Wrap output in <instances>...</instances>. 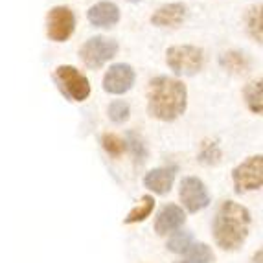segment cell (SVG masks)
I'll return each instance as SVG.
<instances>
[{
	"label": "cell",
	"instance_id": "cell-1",
	"mask_svg": "<svg viewBox=\"0 0 263 263\" xmlns=\"http://www.w3.org/2000/svg\"><path fill=\"white\" fill-rule=\"evenodd\" d=\"M188 103V90L177 79L158 76L149 83L147 90V110L153 118L173 122L184 114Z\"/></svg>",
	"mask_w": 263,
	"mask_h": 263
},
{
	"label": "cell",
	"instance_id": "cell-2",
	"mask_svg": "<svg viewBox=\"0 0 263 263\" xmlns=\"http://www.w3.org/2000/svg\"><path fill=\"white\" fill-rule=\"evenodd\" d=\"M250 227V212L234 201H224L215 214L214 237L224 250H236L245 243Z\"/></svg>",
	"mask_w": 263,
	"mask_h": 263
},
{
	"label": "cell",
	"instance_id": "cell-3",
	"mask_svg": "<svg viewBox=\"0 0 263 263\" xmlns=\"http://www.w3.org/2000/svg\"><path fill=\"white\" fill-rule=\"evenodd\" d=\"M166 63L177 76H193L202 68L204 53L197 46H171L166 52Z\"/></svg>",
	"mask_w": 263,
	"mask_h": 263
},
{
	"label": "cell",
	"instance_id": "cell-4",
	"mask_svg": "<svg viewBox=\"0 0 263 263\" xmlns=\"http://www.w3.org/2000/svg\"><path fill=\"white\" fill-rule=\"evenodd\" d=\"M116 53H118V43L103 35H96L92 39H88L79 50V55H81L83 63L92 70L101 68Z\"/></svg>",
	"mask_w": 263,
	"mask_h": 263
},
{
	"label": "cell",
	"instance_id": "cell-5",
	"mask_svg": "<svg viewBox=\"0 0 263 263\" xmlns=\"http://www.w3.org/2000/svg\"><path fill=\"white\" fill-rule=\"evenodd\" d=\"M55 81L61 87L63 94L72 101H83L90 94V83L78 68L70 65H61L55 70Z\"/></svg>",
	"mask_w": 263,
	"mask_h": 263
},
{
	"label": "cell",
	"instance_id": "cell-6",
	"mask_svg": "<svg viewBox=\"0 0 263 263\" xmlns=\"http://www.w3.org/2000/svg\"><path fill=\"white\" fill-rule=\"evenodd\" d=\"M232 179L237 192H252L259 190L263 182V160L261 155L249 157L232 171Z\"/></svg>",
	"mask_w": 263,
	"mask_h": 263
},
{
	"label": "cell",
	"instance_id": "cell-7",
	"mask_svg": "<svg viewBox=\"0 0 263 263\" xmlns=\"http://www.w3.org/2000/svg\"><path fill=\"white\" fill-rule=\"evenodd\" d=\"M180 201L184 208L192 214L201 212L210 204V193L202 180L197 177H186L180 182Z\"/></svg>",
	"mask_w": 263,
	"mask_h": 263
},
{
	"label": "cell",
	"instance_id": "cell-8",
	"mask_svg": "<svg viewBox=\"0 0 263 263\" xmlns=\"http://www.w3.org/2000/svg\"><path fill=\"white\" fill-rule=\"evenodd\" d=\"M46 24H48L46 31H48L50 39L55 41V43H65V41L74 33L76 17H74V13H72L70 8L57 6V8L50 9Z\"/></svg>",
	"mask_w": 263,
	"mask_h": 263
},
{
	"label": "cell",
	"instance_id": "cell-9",
	"mask_svg": "<svg viewBox=\"0 0 263 263\" xmlns=\"http://www.w3.org/2000/svg\"><path fill=\"white\" fill-rule=\"evenodd\" d=\"M135 70L125 63H116L107 70L103 78V88L109 94H125L135 85Z\"/></svg>",
	"mask_w": 263,
	"mask_h": 263
},
{
	"label": "cell",
	"instance_id": "cell-10",
	"mask_svg": "<svg viewBox=\"0 0 263 263\" xmlns=\"http://www.w3.org/2000/svg\"><path fill=\"white\" fill-rule=\"evenodd\" d=\"M186 221V215L182 212V208L177 206V204H166V206L160 208L157 215V221H155V230L160 236H166L179 230Z\"/></svg>",
	"mask_w": 263,
	"mask_h": 263
},
{
	"label": "cell",
	"instance_id": "cell-11",
	"mask_svg": "<svg viewBox=\"0 0 263 263\" xmlns=\"http://www.w3.org/2000/svg\"><path fill=\"white\" fill-rule=\"evenodd\" d=\"M188 17V8L184 4H166L158 8L151 17V22L158 28H177Z\"/></svg>",
	"mask_w": 263,
	"mask_h": 263
},
{
	"label": "cell",
	"instance_id": "cell-12",
	"mask_svg": "<svg viewBox=\"0 0 263 263\" xmlns=\"http://www.w3.org/2000/svg\"><path fill=\"white\" fill-rule=\"evenodd\" d=\"M90 24L96 28H109L114 26L120 21V9L112 2H98L87 13Z\"/></svg>",
	"mask_w": 263,
	"mask_h": 263
},
{
	"label": "cell",
	"instance_id": "cell-13",
	"mask_svg": "<svg viewBox=\"0 0 263 263\" xmlns=\"http://www.w3.org/2000/svg\"><path fill=\"white\" fill-rule=\"evenodd\" d=\"M173 180H175V170H171V167H155L144 177V184L153 193L164 195V193H167L171 190Z\"/></svg>",
	"mask_w": 263,
	"mask_h": 263
},
{
	"label": "cell",
	"instance_id": "cell-14",
	"mask_svg": "<svg viewBox=\"0 0 263 263\" xmlns=\"http://www.w3.org/2000/svg\"><path fill=\"white\" fill-rule=\"evenodd\" d=\"M184 254V259H180L177 263H212L215 258L206 243H193Z\"/></svg>",
	"mask_w": 263,
	"mask_h": 263
},
{
	"label": "cell",
	"instance_id": "cell-15",
	"mask_svg": "<svg viewBox=\"0 0 263 263\" xmlns=\"http://www.w3.org/2000/svg\"><path fill=\"white\" fill-rule=\"evenodd\" d=\"M153 208H155V199L151 197V195H144V197L140 199V202H138V204L129 212L127 217H125V224L140 223V221L147 219L151 215V212H153Z\"/></svg>",
	"mask_w": 263,
	"mask_h": 263
},
{
	"label": "cell",
	"instance_id": "cell-16",
	"mask_svg": "<svg viewBox=\"0 0 263 263\" xmlns=\"http://www.w3.org/2000/svg\"><path fill=\"white\" fill-rule=\"evenodd\" d=\"M221 65L234 74H243L249 70V59L241 52H227L221 57Z\"/></svg>",
	"mask_w": 263,
	"mask_h": 263
},
{
	"label": "cell",
	"instance_id": "cell-17",
	"mask_svg": "<svg viewBox=\"0 0 263 263\" xmlns=\"http://www.w3.org/2000/svg\"><path fill=\"white\" fill-rule=\"evenodd\" d=\"M245 101L249 109L256 114H261L263 109V101H261V81H254V83H249L245 87Z\"/></svg>",
	"mask_w": 263,
	"mask_h": 263
},
{
	"label": "cell",
	"instance_id": "cell-18",
	"mask_svg": "<svg viewBox=\"0 0 263 263\" xmlns=\"http://www.w3.org/2000/svg\"><path fill=\"white\" fill-rule=\"evenodd\" d=\"M193 245V236L190 232H175L167 241V249L175 254H184L186 250Z\"/></svg>",
	"mask_w": 263,
	"mask_h": 263
},
{
	"label": "cell",
	"instance_id": "cell-19",
	"mask_svg": "<svg viewBox=\"0 0 263 263\" xmlns=\"http://www.w3.org/2000/svg\"><path fill=\"white\" fill-rule=\"evenodd\" d=\"M247 24H249V33L254 37L258 43H261V6L252 8L247 15Z\"/></svg>",
	"mask_w": 263,
	"mask_h": 263
},
{
	"label": "cell",
	"instance_id": "cell-20",
	"mask_svg": "<svg viewBox=\"0 0 263 263\" xmlns=\"http://www.w3.org/2000/svg\"><path fill=\"white\" fill-rule=\"evenodd\" d=\"M129 114H131V110H129V105L125 103V101L116 100V101H112V103L109 105V118L112 120L114 123L127 122Z\"/></svg>",
	"mask_w": 263,
	"mask_h": 263
},
{
	"label": "cell",
	"instance_id": "cell-21",
	"mask_svg": "<svg viewBox=\"0 0 263 263\" xmlns=\"http://www.w3.org/2000/svg\"><path fill=\"white\" fill-rule=\"evenodd\" d=\"M101 144H103L107 153L112 155V157H120V155L125 151V142L116 135H103Z\"/></svg>",
	"mask_w": 263,
	"mask_h": 263
},
{
	"label": "cell",
	"instance_id": "cell-22",
	"mask_svg": "<svg viewBox=\"0 0 263 263\" xmlns=\"http://www.w3.org/2000/svg\"><path fill=\"white\" fill-rule=\"evenodd\" d=\"M129 145H131V151H133V155H135V158L144 160L145 158V147H144V144H142V140L135 135V133H129Z\"/></svg>",
	"mask_w": 263,
	"mask_h": 263
},
{
	"label": "cell",
	"instance_id": "cell-23",
	"mask_svg": "<svg viewBox=\"0 0 263 263\" xmlns=\"http://www.w3.org/2000/svg\"><path fill=\"white\" fill-rule=\"evenodd\" d=\"M129 2H140V0H129Z\"/></svg>",
	"mask_w": 263,
	"mask_h": 263
}]
</instances>
